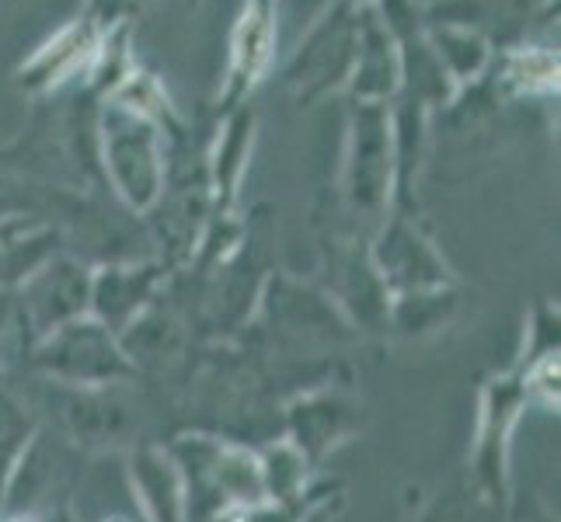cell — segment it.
Returning <instances> with one entry per match:
<instances>
[{"mask_svg":"<svg viewBox=\"0 0 561 522\" xmlns=\"http://www.w3.org/2000/svg\"><path fill=\"white\" fill-rule=\"evenodd\" d=\"M11 522H28V519H11Z\"/></svg>","mask_w":561,"mask_h":522,"instance_id":"1","label":"cell"}]
</instances>
